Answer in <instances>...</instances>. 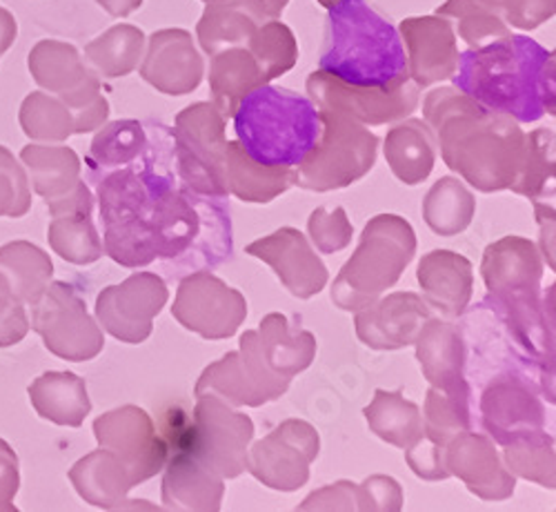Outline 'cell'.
Returning <instances> with one entry per match:
<instances>
[{
  "mask_svg": "<svg viewBox=\"0 0 556 512\" xmlns=\"http://www.w3.org/2000/svg\"><path fill=\"white\" fill-rule=\"evenodd\" d=\"M445 165L479 192L513 185L526 148V132L513 116L488 110L456 87H437L424 101Z\"/></svg>",
  "mask_w": 556,
  "mask_h": 512,
  "instance_id": "1",
  "label": "cell"
},
{
  "mask_svg": "<svg viewBox=\"0 0 556 512\" xmlns=\"http://www.w3.org/2000/svg\"><path fill=\"white\" fill-rule=\"evenodd\" d=\"M554 52L523 34H509L458 57L454 87L488 110L534 123L556 110Z\"/></svg>",
  "mask_w": 556,
  "mask_h": 512,
  "instance_id": "2",
  "label": "cell"
},
{
  "mask_svg": "<svg viewBox=\"0 0 556 512\" xmlns=\"http://www.w3.org/2000/svg\"><path fill=\"white\" fill-rule=\"evenodd\" d=\"M318 70L358 87H388L409 78L399 29L365 0H339L328 10Z\"/></svg>",
  "mask_w": 556,
  "mask_h": 512,
  "instance_id": "3",
  "label": "cell"
},
{
  "mask_svg": "<svg viewBox=\"0 0 556 512\" xmlns=\"http://www.w3.org/2000/svg\"><path fill=\"white\" fill-rule=\"evenodd\" d=\"M481 276L509 333L534 361L552 370L554 337L541 303L543 261L536 246L523 237L490 243L483 252Z\"/></svg>",
  "mask_w": 556,
  "mask_h": 512,
  "instance_id": "4",
  "label": "cell"
},
{
  "mask_svg": "<svg viewBox=\"0 0 556 512\" xmlns=\"http://www.w3.org/2000/svg\"><path fill=\"white\" fill-rule=\"evenodd\" d=\"M231 118L243 150L263 165L296 167L320 134L314 101L269 83L252 89Z\"/></svg>",
  "mask_w": 556,
  "mask_h": 512,
  "instance_id": "5",
  "label": "cell"
},
{
  "mask_svg": "<svg viewBox=\"0 0 556 512\" xmlns=\"http://www.w3.org/2000/svg\"><path fill=\"white\" fill-rule=\"evenodd\" d=\"M154 163L152 150L125 167L112 170L97 180L101 203L105 252L123 267H146L159 259L156 235L150 225Z\"/></svg>",
  "mask_w": 556,
  "mask_h": 512,
  "instance_id": "6",
  "label": "cell"
},
{
  "mask_svg": "<svg viewBox=\"0 0 556 512\" xmlns=\"http://www.w3.org/2000/svg\"><path fill=\"white\" fill-rule=\"evenodd\" d=\"M416 254L414 227L399 214H379L363 227L356 252L345 261L332 286V301L358 312L394 288Z\"/></svg>",
  "mask_w": 556,
  "mask_h": 512,
  "instance_id": "7",
  "label": "cell"
},
{
  "mask_svg": "<svg viewBox=\"0 0 556 512\" xmlns=\"http://www.w3.org/2000/svg\"><path fill=\"white\" fill-rule=\"evenodd\" d=\"M318 118L320 134L309 154L294 167V185L309 192L350 188L375 167L379 136L332 110H318Z\"/></svg>",
  "mask_w": 556,
  "mask_h": 512,
  "instance_id": "8",
  "label": "cell"
},
{
  "mask_svg": "<svg viewBox=\"0 0 556 512\" xmlns=\"http://www.w3.org/2000/svg\"><path fill=\"white\" fill-rule=\"evenodd\" d=\"M225 118L210 101L185 108L174 123V154L182 185L197 195L225 199Z\"/></svg>",
  "mask_w": 556,
  "mask_h": 512,
  "instance_id": "9",
  "label": "cell"
},
{
  "mask_svg": "<svg viewBox=\"0 0 556 512\" xmlns=\"http://www.w3.org/2000/svg\"><path fill=\"white\" fill-rule=\"evenodd\" d=\"M305 87L318 110L345 114L363 125L399 123L421 103V89L409 78L388 87H358L316 70L307 76Z\"/></svg>",
  "mask_w": 556,
  "mask_h": 512,
  "instance_id": "10",
  "label": "cell"
},
{
  "mask_svg": "<svg viewBox=\"0 0 556 512\" xmlns=\"http://www.w3.org/2000/svg\"><path fill=\"white\" fill-rule=\"evenodd\" d=\"M254 437L252 419L214 395L197 397L192 414V452L223 479L248 471V450Z\"/></svg>",
  "mask_w": 556,
  "mask_h": 512,
  "instance_id": "11",
  "label": "cell"
},
{
  "mask_svg": "<svg viewBox=\"0 0 556 512\" xmlns=\"http://www.w3.org/2000/svg\"><path fill=\"white\" fill-rule=\"evenodd\" d=\"M172 314L185 330L220 341L237 335L248 316V301L216 274L197 270L180 278Z\"/></svg>",
  "mask_w": 556,
  "mask_h": 512,
  "instance_id": "12",
  "label": "cell"
},
{
  "mask_svg": "<svg viewBox=\"0 0 556 512\" xmlns=\"http://www.w3.org/2000/svg\"><path fill=\"white\" fill-rule=\"evenodd\" d=\"M318 452L316 428L303 419H288L248 450V473L271 490L294 492L309 482V465Z\"/></svg>",
  "mask_w": 556,
  "mask_h": 512,
  "instance_id": "13",
  "label": "cell"
},
{
  "mask_svg": "<svg viewBox=\"0 0 556 512\" xmlns=\"http://www.w3.org/2000/svg\"><path fill=\"white\" fill-rule=\"evenodd\" d=\"M169 292L154 272H138L125 284L99 297V316L105 328L125 344H143L152 335L154 319L167 305Z\"/></svg>",
  "mask_w": 556,
  "mask_h": 512,
  "instance_id": "14",
  "label": "cell"
},
{
  "mask_svg": "<svg viewBox=\"0 0 556 512\" xmlns=\"http://www.w3.org/2000/svg\"><path fill=\"white\" fill-rule=\"evenodd\" d=\"M97 435L103 446L118 452L134 486H141L165 469L167 444L152 416L141 408L125 405L99 419Z\"/></svg>",
  "mask_w": 556,
  "mask_h": 512,
  "instance_id": "15",
  "label": "cell"
},
{
  "mask_svg": "<svg viewBox=\"0 0 556 512\" xmlns=\"http://www.w3.org/2000/svg\"><path fill=\"white\" fill-rule=\"evenodd\" d=\"M399 34L405 48L409 80L428 89L443 80H452L458 67V42L454 27L447 18L414 16L399 25Z\"/></svg>",
  "mask_w": 556,
  "mask_h": 512,
  "instance_id": "16",
  "label": "cell"
},
{
  "mask_svg": "<svg viewBox=\"0 0 556 512\" xmlns=\"http://www.w3.org/2000/svg\"><path fill=\"white\" fill-rule=\"evenodd\" d=\"M141 76L167 97H185L199 89L205 61L188 29L167 27L150 36Z\"/></svg>",
  "mask_w": 556,
  "mask_h": 512,
  "instance_id": "17",
  "label": "cell"
},
{
  "mask_svg": "<svg viewBox=\"0 0 556 512\" xmlns=\"http://www.w3.org/2000/svg\"><path fill=\"white\" fill-rule=\"evenodd\" d=\"M245 252L267 263L296 299H312L328 286L330 274L326 263L296 227L276 229L274 235L250 243Z\"/></svg>",
  "mask_w": 556,
  "mask_h": 512,
  "instance_id": "18",
  "label": "cell"
},
{
  "mask_svg": "<svg viewBox=\"0 0 556 512\" xmlns=\"http://www.w3.org/2000/svg\"><path fill=\"white\" fill-rule=\"evenodd\" d=\"M432 316L424 297L414 292H394L361 308L354 328L363 346L372 350H401L414 346L424 323Z\"/></svg>",
  "mask_w": 556,
  "mask_h": 512,
  "instance_id": "19",
  "label": "cell"
},
{
  "mask_svg": "<svg viewBox=\"0 0 556 512\" xmlns=\"http://www.w3.org/2000/svg\"><path fill=\"white\" fill-rule=\"evenodd\" d=\"M445 465L483 501H505L517 490V477L505 469L494 441L485 435L463 430L452 437L445 446Z\"/></svg>",
  "mask_w": 556,
  "mask_h": 512,
  "instance_id": "20",
  "label": "cell"
},
{
  "mask_svg": "<svg viewBox=\"0 0 556 512\" xmlns=\"http://www.w3.org/2000/svg\"><path fill=\"white\" fill-rule=\"evenodd\" d=\"M483 428L498 444L505 446L515 437L543 430L545 408L536 392L513 375L496 377L481 395Z\"/></svg>",
  "mask_w": 556,
  "mask_h": 512,
  "instance_id": "21",
  "label": "cell"
},
{
  "mask_svg": "<svg viewBox=\"0 0 556 512\" xmlns=\"http://www.w3.org/2000/svg\"><path fill=\"white\" fill-rule=\"evenodd\" d=\"M286 392V386L267 379L241 350L227 352L220 361L207 365L194 388V397L214 395L235 408H261L281 399Z\"/></svg>",
  "mask_w": 556,
  "mask_h": 512,
  "instance_id": "22",
  "label": "cell"
},
{
  "mask_svg": "<svg viewBox=\"0 0 556 512\" xmlns=\"http://www.w3.org/2000/svg\"><path fill=\"white\" fill-rule=\"evenodd\" d=\"M163 471L161 499L167 510H220L225 495L223 477L210 471L192 450H172Z\"/></svg>",
  "mask_w": 556,
  "mask_h": 512,
  "instance_id": "23",
  "label": "cell"
},
{
  "mask_svg": "<svg viewBox=\"0 0 556 512\" xmlns=\"http://www.w3.org/2000/svg\"><path fill=\"white\" fill-rule=\"evenodd\" d=\"M241 339L248 341L261 365L286 379L307 370L316 357V337L307 330L292 328L288 316L278 312L267 314L258 330H248Z\"/></svg>",
  "mask_w": 556,
  "mask_h": 512,
  "instance_id": "24",
  "label": "cell"
},
{
  "mask_svg": "<svg viewBox=\"0 0 556 512\" xmlns=\"http://www.w3.org/2000/svg\"><path fill=\"white\" fill-rule=\"evenodd\" d=\"M416 278H419L430 310L443 319H456L470 305L475 270L463 254L450 250L428 252L419 261Z\"/></svg>",
  "mask_w": 556,
  "mask_h": 512,
  "instance_id": "25",
  "label": "cell"
},
{
  "mask_svg": "<svg viewBox=\"0 0 556 512\" xmlns=\"http://www.w3.org/2000/svg\"><path fill=\"white\" fill-rule=\"evenodd\" d=\"M424 377L439 390H466V344L454 323L430 316L414 341Z\"/></svg>",
  "mask_w": 556,
  "mask_h": 512,
  "instance_id": "26",
  "label": "cell"
},
{
  "mask_svg": "<svg viewBox=\"0 0 556 512\" xmlns=\"http://www.w3.org/2000/svg\"><path fill=\"white\" fill-rule=\"evenodd\" d=\"M225 180L227 190L243 203H269L292 188L294 167L263 165L239 141H227Z\"/></svg>",
  "mask_w": 556,
  "mask_h": 512,
  "instance_id": "27",
  "label": "cell"
},
{
  "mask_svg": "<svg viewBox=\"0 0 556 512\" xmlns=\"http://www.w3.org/2000/svg\"><path fill=\"white\" fill-rule=\"evenodd\" d=\"M386 161L405 185L424 183L437 163V141L430 125L421 118H403L386 136Z\"/></svg>",
  "mask_w": 556,
  "mask_h": 512,
  "instance_id": "28",
  "label": "cell"
},
{
  "mask_svg": "<svg viewBox=\"0 0 556 512\" xmlns=\"http://www.w3.org/2000/svg\"><path fill=\"white\" fill-rule=\"evenodd\" d=\"M210 91L212 103L218 108L223 118H231L239 103L252 89L265 85L263 74L248 48H229L210 57Z\"/></svg>",
  "mask_w": 556,
  "mask_h": 512,
  "instance_id": "29",
  "label": "cell"
},
{
  "mask_svg": "<svg viewBox=\"0 0 556 512\" xmlns=\"http://www.w3.org/2000/svg\"><path fill=\"white\" fill-rule=\"evenodd\" d=\"M363 414L369 430L394 448L405 450L424 437V414L419 405L407 401L401 392L377 390Z\"/></svg>",
  "mask_w": 556,
  "mask_h": 512,
  "instance_id": "30",
  "label": "cell"
},
{
  "mask_svg": "<svg viewBox=\"0 0 556 512\" xmlns=\"http://www.w3.org/2000/svg\"><path fill=\"white\" fill-rule=\"evenodd\" d=\"M477 199L466 188V183L443 176L424 199V218L439 237H454L466 232L475 218Z\"/></svg>",
  "mask_w": 556,
  "mask_h": 512,
  "instance_id": "31",
  "label": "cell"
},
{
  "mask_svg": "<svg viewBox=\"0 0 556 512\" xmlns=\"http://www.w3.org/2000/svg\"><path fill=\"white\" fill-rule=\"evenodd\" d=\"M148 146L150 141L143 123L131 118L110 123L97 134L87 154V167L91 178H99L112 170L125 167L136 159H141Z\"/></svg>",
  "mask_w": 556,
  "mask_h": 512,
  "instance_id": "32",
  "label": "cell"
},
{
  "mask_svg": "<svg viewBox=\"0 0 556 512\" xmlns=\"http://www.w3.org/2000/svg\"><path fill=\"white\" fill-rule=\"evenodd\" d=\"M554 129H534L526 134L523 159L509 190L530 201L554 199Z\"/></svg>",
  "mask_w": 556,
  "mask_h": 512,
  "instance_id": "33",
  "label": "cell"
},
{
  "mask_svg": "<svg viewBox=\"0 0 556 512\" xmlns=\"http://www.w3.org/2000/svg\"><path fill=\"white\" fill-rule=\"evenodd\" d=\"M505 469L515 477L539 484L541 488H556L554 437L543 430H530L503 446Z\"/></svg>",
  "mask_w": 556,
  "mask_h": 512,
  "instance_id": "34",
  "label": "cell"
},
{
  "mask_svg": "<svg viewBox=\"0 0 556 512\" xmlns=\"http://www.w3.org/2000/svg\"><path fill=\"white\" fill-rule=\"evenodd\" d=\"M256 27V21L235 3L207 5L197 25V38L201 50L214 57L229 48H245Z\"/></svg>",
  "mask_w": 556,
  "mask_h": 512,
  "instance_id": "35",
  "label": "cell"
},
{
  "mask_svg": "<svg viewBox=\"0 0 556 512\" xmlns=\"http://www.w3.org/2000/svg\"><path fill=\"white\" fill-rule=\"evenodd\" d=\"M472 390H439L430 388L426 397L424 412V437L447 446L452 437L463 430H472V410H470Z\"/></svg>",
  "mask_w": 556,
  "mask_h": 512,
  "instance_id": "36",
  "label": "cell"
},
{
  "mask_svg": "<svg viewBox=\"0 0 556 512\" xmlns=\"http://www.w3.org/2000/svg\"><path fill=\"white\" fill-rule=\"evenodd\" d=\"M245 48L254 57L265 83L288 74L299 61L296 36L281 21H267L258 25Z\"/></svg>",
  "mask_w": 556,
  "mask_h": 512,
  "instance_id": "37",
  "label": "cell"
},
{
  "mask_svg": "<svg viewBox=\"0 0 556 512\" xmlns=\"http://www.w3.org/2000/svg\"><path fill=\"white\" fill-rule=\"evenodd\" d=\"M437 14L452 23L454 34L466 40L468 48H483L488 42L513 34L498 12L479 5L475 0H447Z\"/></svg>",
  "mask_w": 556,
  "mask_h": 512,
  "instance_id": "38",
  "label": "cell"
},
{
  "mask_svg": "<svg viewBox=\"0 0 556 512\" xmlns=\"http://www.w3.org/2000/svg\"><path fill=\"white\" fill-rule=\"evenodd\" d=\"M143 52L146 34L131 25L114 27L101 42L91 48V54H94L99 67L108 76H125L134 72L138 63H141Z\"/></svg>",
  "mask_w": 556,
  "mask_h": 512,
  "instance_id": "39",
  "label": "cell"
},
{
  "mask_svg": "<svg viewBox=\"0 0 556 512\" xmlns=\"http://www.w3.org/2000/svg\"><path fill=\"white\" fill-rule=\"evenodd\" d=\"M307 232L318 252L334 254L352 243L354 227L343 208H337L334 212L316 208L307 221Z\"/></svg>",
  "mask_w": 556,
  "mask_h": 512,
  "instance_id": "40",
  "label": "cell"
},
{
  "mask_svg": "<svg viewBox=\"0 0 556 512\" xmlns=\"http://www.w3.org/2000/svg\"><path fill=\"white\" fill-rule=\"evenodd\" d=\"M87 216L89 212L83 214L78 223H65L56 227V248L63 257L76 263L97 261L103 254V243Z\"/></svg>",
  "mask_w": 556,
  "mask_h": 512,
  "instance_id": "41",
  "label": "cell"
},
{
  "mask_svg": "<svg viewBox=\"0 0 556 512\" xmlns=\"http://www.w3.org/2000/svg\"><path fill=\"white\" fill-rule=\"evenodd\" d=\"M403 508V488L394 477L372 475L358 486L361 512H399Z\"/></svg>",
  "mask_w": 556,
  "mask_h": 512,
  "instance_id": "42",
  "label": "cell"
},
{
  "mask_svg": "<svg viewBox=\"0 0 556 512\" xmlns=\"http://www.w3.org/2000/svg\"><path fill=\"white\" fill-rule=\"evenodd\" d=\"M405 459L412 473L424 482H443L452 477L445 465V448L430 439L421 437L414 446L405 448Z\"/></svg>",
  "mask_w": 556,
  "mask_h": 512,
  "instance_id": "43",
  "label": "cell"
},
{
  "mask_svg": "<svg viewBox=\"0 0 556 512\" xmlns=\"http://www.w3.org/2000/svg\"><path fill=\"white\" fill-rule=\"evenodd\" d=\"M556 14V0H503L501 16L507 27L532 32Z\"/></svg>",
  "mask_w": 556,
  "mask_h": 512,
  "instance_id": "44",
  "label": "cell"
},
{
  "mask_svg": "<svg viewBox=\"0 0 556 512\" xmlns=\"http://www.w3.org/2000/svg\"><path fill=\"white\" fill-rule=\"evenodd\" d=\"M296 510H358V486L352 482H337L320 490H314Z\"/></svg>",
  "mask_w": 556,
  "mask_h": 512,
  "instance_id": "45",
  "label": "cell"
},
{
  "mask_svg": "<svg viewBox=\"0 0 556 512\" xmlns=\"http://www.w3.org/2000/svg\"><path fill=\"white\" fill-rule=\"evenodd\" d=\"M288 3L290 0H235V5L250 14L256 21V25L281 18Z\"/></svg>",
  "mask_w": 556,
  "mask_h": 512,
  "instance_id": "46",
  "label": "cell"
},
{
  "mask_svg": "<svg viewBox=\"0 0 556 512\" xmlns=\"http://www.w3.org/2000/svg\"><path fill=\"white\" fill-rule=\"evenodd\" d=\"M114 16H127L143 5V0H101Z\"/></svg>",
  "mask_w": 556,
  "mask_h": 512,
  "instance_id": "47",
  "label": "cell"
},
{
  "mask_svg": "<svg viewBox=\"0 0 556 512\" xmlns=\"http://www.w3.org/2000/svg\"><path fill=\"white\" fill-rule=\"evenodd\" d=\"M475 3H479V5H483V8H490V10H494V12H498V14H501L503 0H475Z\"/></svg>",
  "mask_w": 556,
  "mask_h": 512,
  "instance_id": "48",
  "label": "cell"
},
{
  "mask_svg": "<svg viewBox=\"0 0 556 512\" xmlns=\"http://www.w3.org/2000/svg\"><path fill=\"white\" fill-rule=\"evenodd\" d=\"M205 5H223V3H235V0H201Z\"/></svg>",
  "mask_w": 556,
  "mask_h": 512,
  "instance_id": "49",
  "label": "cell"
}]
</instances>
